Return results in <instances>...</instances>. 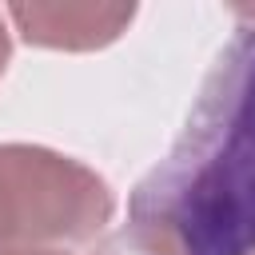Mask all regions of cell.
Wrapping results in <instances>:
<instances>
[{
	"label": "cell",
	"mask_w": 255,
	"mask_h": 255,
	"mask_svg": "<svg viewBox=\"0 0 255 255\" xmlns=\"http://www.w3.org/2000/svg\"><path fill=\"white\" fill-rule=\"evenodd\" d=\"M112 219L108 183L48 147H0V251L92 239Z\"/></svg>",
	"instance_id": "2"
},
{
	"label": "cell",
	"mask_w": 255,
	"mask_h": 255,
	"mask_svg": "<svg viewBox=\"0 0 255 255\" xmlns=\"http://www.w3.org/2000/svg\"><path fill=\"white\" fill-rule=\"evenodd\" d=\"M128 215L175 255H255V28L215 56L171 151L139 179Z\"/></svg>",
	"instance_id": "1"
},
{
	"label": "cell",
	"mask_w": 255,
	"mask_h": 255,
	"mask_svg": "<svg viewBox=\"0 0 255 255\" xmlns=\"http://www.w3.org/2000/svg\"><path fill=\"white\" fill-rule=\"evenodd\" d=\"M8 16L16 20L20 36L40 48H100L116 40L135 8L128 4H12Z\"/></svg>",
	"instance_id": "3"
},
{
	"label": "cell",
	"mask_w": 255,
	"mask_h": 255,
	"mask_svg": "<svg viewBox=\"0 0 255 255\" xmlns=\"http://www.w3.org/2000/svg\"><path fill=\"white\" fill-rule=\"evenodd\" d=\"M0 255H68L64 247H8Z\"/></svg>",
	"instance_id": "5"
},
{
	"label": "cell",
	"mask_w": 255,
	"mask_h": 255,
	"mask_svg": "<svg viewBox=\"0 0 255 255\" xmlns=\"http://www.w3.org/2000/svg\"><path fill=\"white\" fill-rule=\"evenodd\" d=\"M92 255H175V247H171L163 235H155V231H147V227L128 223L124 231L108 235Z\"/></svg>",
	"instance_id": "4"
},
{
	"label": "cell",
	"mask_w": 255,
	"mask_h": 255,
	"mask_svg": "<svg viewBox=\"0 0 255 255\" xmlns=\"http://www.w3.org/2000/svg\"><path fill=\"white\" fill-rule=\"evenodd\" d=\"M8 64V32H4V12H0V72Z\"/></svg>",
	"instance_id": "6"
}]
</instances>
